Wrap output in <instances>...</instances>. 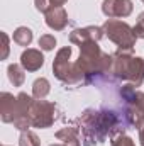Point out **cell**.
<instances>
[{
	"mask_svg": "<svg viewBox=\"0 0 144 146\" xmlns=\"http://www.w3.org/2000/svg\"><path fill=\"white\" fill-rule=\"evenodd\" d=\"M2 146H9V145H2Z\"/></svg>",
	"mask_w": 144,
	"mask_h": 146,
	"instance_id": "25",
	"label": "cell"
},
{
	"mask_svg": "<svg viewBox=\"0 0 144 146\" xmlns=\"http://www.w3.org/2000/svg\"><path fill=\"white\" fill-rule=\"evenodd\" d=\"M141 2H143V3H144V0H141Z\"/></svg>",
	"mask_w": 144,
	"mask_h": 146,
	"instance_id": "26",
	"label": "cell"
},
{
	"mask_svg": "<svg viewBox=\"0 0 144 146\" xmlns=\"http://www.w3.org/2000/svg\"><path fill=\"white\" fill-rule=\"evenodd\" d=\"M78 48H80V56L76 60V66L83 72L87 83H92L100 76L110 75L114 58L112 54L102 51L97 41H87Z\"/></svg>",
	"mask_w": 144,
	"mask_h": 146,
	"instance_id": "2",
	"label": "cell"
},
{
	"mask_svg": "<svg viewBox=\"0 0 144 146\" xmlns=\"http://www.w3.org/2000/svg\"><path fill=\"white\" fill-rule=\"evenodd\" d=\"M68 0H51V5L53 7H63Z\"/></svg>",
	"mask_w": 144,
	"mask_h": 146,
	"instance_id": "22",
	"label": "cell"
},
{
	"mask_svg": "<svg viewBox=\"0 0 144 146\" xmlns=\"http://www.w3.org/2000/svg\"><path fill=\"white\" fill-rule=\"evenodd\" d=\"M49 92H51V85H49L48 78L41 76V78L34 80V83H32V97L34 99H46Z\"/></svg>",
	"mask_w": 144,
	"mask_h": 146,
	"instance_id": "16",
	"label": "cell"
},
{
	"mask_svg": "<svg viewBox=\"0 0 144 146\" xmlns=\"http://www.w3.org/2000/svg\"><path fill=\"white\" fill-rule=\"evenodd\" d=\"M102 27H104L105 36L119 49H126V51H132L134 49L137 36L134 33V27H131L127 22L119 21V19H107Z\"/></svg>",
	"mask_w": 144,
	"mask_h": 146,
	"instance_id": "5",
	"label": "cell"
},
{
	"mask_svg": "<svg viewBox=\"0 0 144 146\" xmlns=\"http://www.w3.org/2000/svg\"><path fill=\"white\" fill-rule=\"evenodd\" d=\"M112 70L110 75L126 83H132L134 87H141L144 82V60L134 56L132 51L117 49L112 54Z\"/></svg>",
	"mask_w": 144,
	"mask_h": 146,
	"instance_id": "3",
	"label": "cell"
},
{
	"mask_svg": "<svg viewBox=\"0 0 144 146\" xmlns=\"http://www.w3.org/2000/svg\"><path fill=\"white\" fill-rule=\"evenodd\" d=\"M76 124L80 127L83 146L102 145L107 138H114L124 133L119 114L110 109H85L76 119Z\"/></svg>",
	"mask_w": 144,
	"mask_h": 146,
	"instance_id": "1",
	"label": "cell"
},
{
	"mask_svg": "<svg viewBox=\"0 0 144 146\" xmlns=\"http://www.w3.org/2000/svg\"><path fill=\"white\" fill-rule=\"evenodd\" d=\"M71 46H65L56 53L53 61V73L66 87H78L87 83V78L83 72L76 66V61H71Z\"/></svg>",
	"mask_w": 144,
	"mask_h": 146,
	"instance_id": "4",
	"label": "cell"
},
{
	"mask_svg": "<svg viewBox=\"0 0 144 146\" xmlns=\"http://www.w3.org/2000/svg\"><path fill=\"white\" fill-rule=\"evenodd\" d=\"M19 114V100L17 95L14 97L9 92H2L0 94V117L5 124H14V121L17 119Z\"/></svg>",
	"mask_w": 144,
	"mask_h": 146,
	"instance_id": "8",
	"label": "cell"
},
{
	"mask_svg": "<svg viewBox=\"0 0 144 146\" xmlns=\"http://www.w3.org/2000/svg\"><path fill=\"white\" fill-rule=\"evenodd\" d=\"M19 146H39V138L32 131H22L19 138Z\"/></svg>",
	"mask_w": 144,
	"mask_h": 146,
	"instance_id": "17",
	"label": "cell"
},
{
	"mask_svg": "<svg viewBox=\"0 0 144 146\" xmlns=\"http://www.w3.org/2000/svg\"><path fill=\"white\" fill-rule=\"evenodd\" d=\"M44 21H46V26L53 31H63L70 22L68 12L65 10V7H53L44 14Z\"/></svg>",
	"mask_w": 144,
	"mask_h": 146,
	"instance_id": "10",
	"label": "cell"
},
{
	"mask_svg": "<svg viewBox=\"0 0 144 146\" xmlns=\"http://www.w3.org/2000/svg\"><path fill=\"white\" fill-rule=\"evenodd\" d=\"M110 146H136L132 138H129L126 133H120L114 138H110Z\"/></svg>",
	"mask_w": 144,
	"mask_h": 146,
	"instance_id": "19",
	"label": "cell"
},
{
	"mask_svg": "<svg viewBox=\"0 0 144 146\" xmlns=\"http://www.w3.org/2000/svg\"><path fill=\"white\" fill-rule=\"evenodd\" d=\"M7 76L14 87H22L26 82V70L20 63H12L7 66Z\"/></svg>",
	"mask_w": 144,
	"mask_h": 146,
	"instance_id": "14",
	"label": "cell"
},
{
	"mask_svg": "<svg viewBox=\"0 0 144 146\" xmlns=\"http://www.w3.org/2000/svg\"><path fill=\"white\" fill-rule=\"evenodd\" d=\"M132 10H134V5L131 0H104L102 2V12L108 19L129 17Z\"/></svg>",
	"mask_w": 144,
	"mask_h": 146,
	"instance_id": "7",
	"label": "cell"
},
{
	"mask_svg": "<svg viewBox=\"0 0 144 146\" xmlns=\"http://www.w3.org/2000/svg\"><path fill=\"white\" fill-rule=\"evenodd\" d=\"M12 39H14V42L19 44V46H29V44L32 42V39H34V34H32V31H31L29 27L20 26V27H17V29L14 31Z\"/></svg>",
	"mask_w": 144,
	"mask_h": 146,
	"instance_id": "15",
	"label": "cell"
},
{
	"mask_svg": "<svg viewBox=\"0 0 144 146\" xmlns=\"http://www.w3.org/2000/svg\"><path fill=\"white\" fill-rule=\"evenodd\" d=\"M20 65L24 66L26 72H37L44 65V54L41 53V49L27 48L20 54Z\"/></svg>",
	"mask_w": 144,
	"mask_h": 146,
	"instance_id": "11",
	"label": "cell"
},
{
	"mask_svg": "<svg viewBox=\"0 0 144 146\" xmlns=\"http://www.w3.org/2000/svg\"><path fill=\"white\" fill-rule=\"evenodd\" d=\"M37 42H39V46H41L42 51H53L54 46H56V37L51 36V34H42V36L39 37Z\"/></svg>",
	"mask_w": 144,
	"mask_h": 146,
	"instance_id": "18",
	"label": "cell"
},
{
	"mask_svg": "<svg viewBox=\"0 0 144 146\" xmlns=\"http://www.w3.org/2000/svg\"><path fill=\"white\" fill-rule=\"evenodd\" d=\"M124 119L129 126L141 129L144 127V110L139 109L137 106L132 104H126V110H124Z\"/></svg>",
	"mask_w": 144,
	"mask_h": 146,
	"instance_id": "13",
	"label": "cell"
},
{
	"mask_svg": "<svg viewBox=\"0 0 144 146\" xmlns=\"http://www.w3.org/2000/svg\"><path fill=\"white\" fill-rule=\"evenodd\" d=\"M58 107L54 102H48L44 99H34L32 106L29 110V119H31V126L39 127V129H48L54 124Z\"/></svg>",
	"mask_w": 144,
	"mask_h": 146,
	"instance_id": "6",
	"label": "cell"
},
{
	"mask_svg": "<svg viewBox=\"0 0 144 146\" xmlns=\"http://www.w3.org/2000/svg\"><path fill=\"white\" fill-rule=\"evenodd\" d=\"M2 39H3V53H2V60H7V56H9V49H10V46H9V36H7L5 33H2Z\"/></svg>",
	"mask_w": 144,
	"mask_h": 146,
	"instance_id": "21",
	"label": "cell"
},
{
	"mask_svg": "<svg viewBox=\"0 0 144 146\" xmlns=\"http://www.w3.org/2000/svg\"><path fill=\"white\" fill-rule=\"evenodd\" d=\"M34 5H36V10L42 12V14H46L48 10H51V9H53L51 0H34Z\"/></svg>",
	"mask_w": 144,
	"mask_h": 146,
	"instance_id": "20",
	"label": "cell"
},
{
	"mask_svg": "<svg viewBox=\"0 0 144 146\" xmlns=\"http://www.w3.org/2000/svg\"><path fill=\"white\" fill-rule=\"evenodd\" d=\"M49 146H63V145H49Z\"/></svg>",
	"mask_w": 144,
	"mask_h": 146,
	"instance_id": "24",
	"label": "cell"
},
{
	"mask_svg": "<svg viewBox=\"0 0 144 146\" xmlns=\"http://www.w3.org/2000/svg\"><path fill=\"white\" fill-rule=\"evenodd\" d=\"M105 36L104 27L98 26H87V27H76L70 33V42L73 44H83L87 41H100L102 37Z\"/></svg>",
	"mask_w": 144,
	"mask_h": 146,
	"instance_id": "9",
	"label": "cell"
},
{
	"mask_svg": "<svg viewBox=\"0 0 144 146\" xmlns=\"http://www.w3.org/2000/svg\"><path fill=\"white\" fill-rule=\"evenodd\" d=\"M139 143H141V146H144V127L139 129Z\"/></svg>",
	"mask_w": 144,
	"mask_h": 146,
	"instance_id": "23",
	"label": "cell"
},
{
	"mask_svg": "<svg viewBox=\"0 0 144 146\" xmlns=\"http://www.w3.org/2000/svg\"><path fill=\"white\" fill-rule=\"evenodd\" d=\"M56 139L63 141V146H83L80 143V127L78 126H66L56 133Z\"/></svg>",
	"mask_w": 144,
	"mask_h": 146,
	"instance_id": "12",
	"label": "cell"
}]
</instances>
